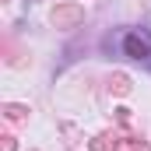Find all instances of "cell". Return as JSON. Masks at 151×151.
I'll return each mask as SVG.
<instances>
[{
  "label": "cell",
  "instance_id": "cell-1",
  "mask_svg": "<svg viewBox=\"0 0 151 151\" xmlns=\"http://www.w3.org/2000/svg\"><path fill=\"white\" fill-rule=\"evenodd\" d=\"M116 49H119L127 60L151 67V32H144V28H123V32L116 35Z\"/></svg>",
  "mask_w": 151,
  "mask_h": 151
}]
</instances>
